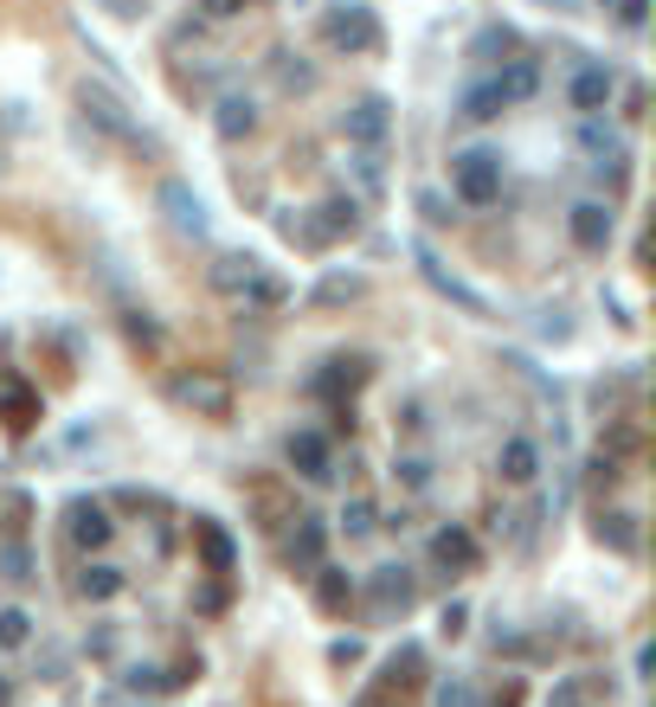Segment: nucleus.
<instances>
[{"label": "nucleus", "mask_w": 656, "mask_h": 707, "mask_svg": "<svg viewBox=\"0 0 656 707\" xmlns=\"http://www.w3.org/2000/svg\"><path fill=\"white\" fill-rule=\"evenodd\" d=\"M207 283H213L225 302H238L245 315H271V309H284V302H290V283L271 277L251 251H219L213 271H207Z\"/></svg>", "instance_id": "f257e3e1"}, {"label": "nucleus", "mask_w": 656, "mask_h": 707, "mask_svg": "<svg viewBox=\"0 0 656 707\" xmlns=\"http://www.w3.org/2000/svg\"><path fill=\"white\" fill-rule=\"evenodd\" d=\"M450 200L470 212L503 200V154L496 148H457L450 154Z\"/></svg>", "instance_id": "f03ea898"}, {"label": "nucleus", "mask_w": 656, "mask_h": 707, "mask_svg": "<svg viewBox=\"0 0 656 707\" xmlns=\"http://www.w3.org/2000/svg\"><path fill=\"white\" fill-rule=\"evenodd\" d=\"M174 406L181 412H194V419H213V424H225L232 412H238V386L219 373V367H187V373H174Z\"/></svg>", "instance_id": "7ed1b4c3"}, {"label": "nucleus", "mask_w": 656, "mask_h": 707, "mask_svg": "<svg viewBox=\"0 0 656 707\" xmlns=\"http://www.w3.org/2000/svg\"><path fill=\"white\" fill-rule=\"evenodd\" d=\"M380 20H373V7L361 0H335L329 13H322V46H335V52H348V59H373L380 52Z\"/></svg>", "instance_id": "20e7f679"}, {"label": "nucleus", "mask_w": 656, "mask_h": 707, "mask_svg": "<svg viewBox=\"0 0 656 707\" xmlns=\"http://www.w3.org/2000/svg\"><path fill=\"white\" fill-rule=\"evenodd\" d=\"M77 103H84V116H90L103 136H116L123 148H143V154H154V136H148L143 123L123 110V97H116V90H103V84H77Z\"/></svg>", "instance_id": "39448f33"}, {"label": "nucleus", "mask_w": 656, "mask_h": 707, "mask_svg": "<svg viewBox=\"0 0 656 707\" xmlns=\"http://www.w3.org/2000/svg\"><path fill=\"white\" fill-rule=\"evenodd\" d=\"M65 541H72L84 560H90V554H110V547H116L110 501H97V495H72V501H65Z\"/></svg>", "instance_id": "423d86ee"}, {"label": "nucleus", "mask_w": 656, "mask_h": 707, "mask_svg": "<svg viewBox=\"0 0 656 707\" xmlns=\"http://www.w3.org/2000/svg\"><path fill=\"white\" fill-rule=\"evenodd\" d=\"M611 97H618V65H605V59H580L573 77H567V110H573V116H605Z\"/></svg>", "instance_id": "0eeeda50"}, {"label": "nucleus", "mask_w": 656, "mask_h": 707, "mask_svg": "<svg viewBox=\"0 0 656 707\" xmlns=\"http://www.w3.org/2000/svg\"><path fill=\"white\" fill-rule=\"evenodd\" d=\"M567 238L580 245L585 258H605L611 238H618V207L611 200H573L567 207Z\"/></svg>", "instance_id": "6e6552de"}, {"label": "nucleus", "mask_w": 656, "mask_h": 707, "mask_svg": "<svg viewBox=\"0 0 656 707\" xmlns=\"http://www.w3.org/2000/svg\"><path fill=\"white\" fill-rule=\"evenodd\" d=\"M284 463H290L302 483H335V450H329V431H315V424L284 431Z\"/></svg>", "instance_id": "1a4fd4ad"}, {"label": "nucleus", "mask_w": 656, "mask_h": 707, "mask_svg": "<svg viewBox=\"0 0 656 707\" xmlns=\"http://www.w3.org/2000/svg\"><path fill=\"white\" fill-rule=\"evenodd\" d=\"M412 605H419V572L412 566H380L367 579V611L373 618H406Z\"/></svg>", "instance_id": "9d476101"}, {"label": "nucleus", "mask_w": 656, "mask_h": 707, "mask_svg": "<svg viewBox=\"0 0 656 707\" xmlns=\"http://www.w3.org/2000/svg\"><path fill=\"white\" fill-rule=\"evenodd\" d=\"M425 560H432V572H444V579H463V572L483 566V541H476L463 521H450V528H437V534H432Z\"/></svg>", "instance_id": "9b49d317"}, {"label": "nucleus", "mask_w": 656, "mask_h": 707, "mask_svg": "<svg viewBox=\"0 0 656 707\" xmlns=\"http://www.w3.org/2000/svg\"><path fill=\"white\" fill-rule=\"evenodd\" d=\"M412 258H419V277L432 283L437 296H450L463 315H490V296H483V289H470V283L457 277V271H444V258H437L432 245H412Z\"/></svg>", "instance_id": "f8f14e48"}, {"label": "nucleus", "mask_w": 656, "mask_h": 707, "mask_svg": "<svg viewBox=\"0 0 656 707\" xmlns=\"http://www.w3.org/2000/svg\"><path fill=\"white\" fill-rule=\"evenodd\" d=\"M534 476H541V444L528 431H509L496 444V483L503 489H534Z\"/></svg>", "instance_id": "ddd939ff"}, {"label": "nucleus", "mask_w": 656, "mask_h": 707, "mask_svg": "<svg viewBox=\"0 0 656 707\" xmlns=\"http://www.w3.org/2000/svg\"><path fill=\"white\" fill-rule=\"evenodd\" d=\"M245 501H251V521H258L264 534H277V528L296 521V495L284 489L277 476H245Z\"/></svg>", "instance_id": "4468645a"}, {"label": "nucleus", "mask_w": 656, "mask_h": 707, "mask_svg": "<svg viewBox=\"0 0 656 707\" xmlns=\"http://www.w3.org/2000/svg\"><path fill=\"white\" fill-rule=\"evenodd\" d=\"M322 560H329V521L322 514H296V534L284 541V566L296 579H309Z\"/></svg>", "instance_id": "2eb2a0df"}, {"label": "nucleus", "mask_w": 656, "mask_h": 707, "mask_svg": "<svg viewBox=\"0 0 656 707\" xmlns=\"http://www.w3.org/2000/svg\"><path fill=\"white\" fill-rule=\"evenodd\" d=\"M72 592L84 598V605H116V598L129 592V572H123V566H110L103 554H90V560L77 566Z\"/></svg>", "instance_id": "dca6fc26"}, {"label": "nucleus", "mask_w": 656, "mask_h": 707, "mask_svg": "<svg viewBox=\"0 0 656 707\" xmlns=\"http://www.w3.org/2000/svg\"><path fill=\"white\" fill-rule=\"evenodd\" d=\"M309 592H315V611H322V618H348V611H355V598H361L355 572H342V566H329V560L309 572Z\"/></svg>", "instance_id": "f3484780"}, {"label": "nucleus", "mask_w": 656, "mask_h": 707, "mask_svg": "<svg viewBox=\"0 0 656 707\" xmlns=\"http://www.w3.org/2000/svg\"><path fill=\"white\" fill-rule=\"evenodd\" d=\"M342 129H348V141H355V148H380V141L393 136V110H386V97H373V90H367V97H355V103H348V116H342Z\"/></svg>", "instance_id": "a211bd4d"}, {"label": "nucleus", "mask_w": 656, "mask_h": 707, "mask_svg": "<svg viewBox=\"0 0 656 707\" xmlns=\"http://www.w3.org/2000/svg\"><path fill=\"white\" fill-rule=\"evenodd\" d=\"M154 200H161V212H168V225H174V232L207 238V207H200V194H194L187 181H161V187H154Z\"/></svg>", "instance_id": "6ab92c4d"}, {"label": "nucleus", "mask_w": 656, "mask_h": 707, "mask_svg": "<svg viewBox=\"0 0 656 707\" xmlns=\"http://www.w3.org/2000/svg\"><path fill=\"white\" fill-rule=\"evenodd\" d=\"M592 534H598V547H611V554H624V560L644 554V534H638V514H631V508H598Z\"/></svg>", "instance_id": "aec40b11"}, {"label": "nucleus", "mask_w": 656, "mask_h": 707, "mask_svg": "<svg viewBox=\"0 0 656 707\" xmlns=\"http://www.w3.org/2000/svg\"><path fill=\"white\" fill-rule=\"evenodd\" d=\"M0 424L7 431H33L39 424V393L20 373H7V367H0Z\"/></svg>", "instance_id": "412c9836"}, {"label": "nucleus", "mask_w": 656, "mask_h": 707, "mask_svg": "<svg viewBox=\"0 0 656 707\" xmlns=\"http://www.w3.org/2000/svg\"><path fill=\"white\" fill-rule=\"evenodd\" d=\"M503 110H509V97H503L496 71H490V77H476V84H463V97H457V116H463V123H496Z\"/></svg>", "instance_id": "4be33fe9"}, {"label": "nucleus", "mask_w": 656, "mask_h": 707, "mask_svg": "<svg viewBox=\"0 0 656 707\" xmlns=\"http://www.w3.org/2000/svg\"><path fill=\"white\" fill-rule=\"evenodd\" d=\"M309 212H315V225H322L329 245H342V238L361 232V200H355V194H329L322 207H309Z\"/></svg>", "instance_id": "5701e85b"}, {"label": "nucleus", "mask_w": 656, "mask_h": 707, "mask_svg": "<svg viewBox=\"0 0 656 707\" xmlns=\"http://www.w3.org/2000/svg\"><path fill=\"white\" fill-rule=\"evenodd\" d=\"M194 541H200V560H207V572H219V579H232V560H238L232 534H225L219 521H207V514H194Z\"/></svg>", "instance_id": "b1692460"}, {"label": "nucleus", "mask_w": 656, "mask_h": 707, "mask_svg": "<svg viewBox=\"0 0 656 707\" xmlns=\"http://www.w3.org/2000/svg\"><path fill=\"white\" fill-rule=\"evenodd\" d=\"M213 129H219V141H251L258 136V103L251 97H219Z\"/></svg>", "instance_id": "393cba45"}, {"label": "nucleus", "mask_w": 656, "mask_h": 707, "mask_svg": "<svg viewBox=\"0 0 656 707\" xmlns=\"http://www.w3.org/2000/svg\"><path fill=\"white\" fill-rule=\"evenodd\" d=\"M367 296V277L355 271H329V277L309 289V309H348V302H361Z\"/></svg>", "instance_id": "a878e982"}, {"label": "nucleus", "mask_w": 656, "mask_h": 707, "mask_svg": "<svg viewBox=\"0 0 656 707\" xmlns=\"http://www.w3.org/2000/svg\"><path fill=\"white\" fill-rule=\"evenodd\" d=\"M598 450L611 457V463H631L638 450H644V431H638V419L624 412V419H605V431H598Z\"/></svg>", "instance_id": "bb28decb"}, {"label": "nucleus", "mask_w": 656, "mask_h": 707, "mask_svg": "<svg viewBox=\"0 0 656 707\" xmlns=\"http://www.w3.org/2000/svg\"><path fill=\"white\" fill-rule=\"evenodd\" d=\"M496 84H503V97L515 103H528V97H541V59H509V65L496 71Z\"/></svg>", "instance_id": "cd10ccee"}, {"label": "nucleus", "mask_w": 656, "mask_h": 707, "mask_svg": "<svg viewBox=\"0 0 656 707\" xmlns=\"http://www.w3.org/2000/svg\"><path fill=\"white\" fill-rule=\"evenodd\" d=\"M373 528H380V508H373V495H348V501H342V534H348V541H367Z\"/></svg>", "instance_id": "c85d7f7f"}, {"label": "nucleus", "mask_w": 656, "mask_h": 707, "mask_svg": "<svg viewBox=\"0 0 656 707\" xmlns=\"http://www.w3.org/2000/svg\"><path fill=\"white\" fill-rule=\"evenodd\" d=\"M393 483L406 495H425L432 489V457H425V450H406V457L393 463Z\"/></svg>", "instance_id": "c756f323"}, {"label": "nucleus", "mask_w": 656, "mask_h": 707, "mask_svg": "<svg viewBox=\"0 0 656 707\" xmlns=\"http://www.w3.org/2000/svg\"><path fill=\"white\" fill-rule=\"evenodd\" d=\"M33 611H20V605H0V649H26L33 643Z\"/></svg>", "instance_id": "7c9ffc66"}, {"label": "nucleus", "mask_w": 656, "mask_h": 707, "mask_svg": "<svg viewBox=\"0 0 656 707\" xmlns=\"http://www.w3.org/2000/svg\"><path fill=\"white\" fill-rule=\"evenodd\" d=\"M432 707H483V695H476L470 675H444V682L432 689Z\"/></svg>", "instance_id": "2f4dec72"}, {"label": "nucleus", "mask_w": 656, "mask_h": 707, "mask_svg": "<svg viewBox=\"0 0 656 707\" xmlns=\"http://www.w3.org/2000/svg\"><path fill=\"white\" fill-rule=\"evenodd\" d=\"M605 7H611L618 33H631V39H644V33H651V0H605Z\"/></svg>", "instance_id": "473e14b6"}, {"label": "nucleus", "mask_w": 656, "mask_h": 707, "mask_svg": "<svg viewBox=\"0 0 656 707\" xmlns=\"http://www.w3.org/2000/svg\"><path fill=\"white\" fill-rule=\"evenodd\" d=\"M123 328H129V342H136V348H148V354H161V342H168V335H161V322H154L148 309H123Z\"/></svg>", "instance_id": "72a5a7b5"}, {"label": "nucleus", "mask_w": 656, "mask_h": 707, "mask_svg": "<svg viewBox=\"0 0 656 707\" xmlns=\"http://www.w3.org/2000/svg\"><path fill=\"white\" fill-rule=\"evenodd\" d=\"M547 707H592V695H585V675H560V682L547 689Z\"/></svg>", "instance_id": "f704fd0d"}, {"label": "nucleus", "mask_w": 656, "mask_h": 707, "mask_svg": "<svg viewBox=\"0 0 656 707\" xmlns=\"http://www.w3.org/2000/svg\"><path fill=\"white\" fill-rule=\"evenodd\" d=\"M277 84L284 90H315V71L296 65V52H277Z\"/></svg>", "instance_id": "c9c22d12"}, {"label": "nucleus", "mask_w": 656, "mask_h": 707, "mask_svg": "<svg viewBox=\"0 0 656 707\" xmlns=\"http://www.w3.org/2000/svg\"><path fill=\"white\" fill-rule=\"evenodd\" d=\"M0 566H7V579H13V585H26V579H39V572H33V554H26L20 541H7V547H0Z\"/></svg>", "instance_id": "e433bc0d"}, {"label": "nucleus", "mask_w": 656, "mask_h": 707, "mask_svg": "<svg viewBox=\"0 0 656 707\" xmlns=\"http://www.w3.org/2000/svg\"><path fill=\"white\" fill-rule=\"evenodd\" d=\"M355 174H361L367 194H380L386 187V168H380V148H355Z\"/></svg>", "instance_id": "4c0bfd02"}, {"label": "nucleus", "mask_w": 656, "mask_h": 707, "mask_svg": "<svg viewBox=\"0 0 656 707\" xmlns=\"http://www.w3.org/2000/svg\"><path fill=\"white\" fill-rule=\"evenodd\" d=\"M225 605H232V592H225V579L213 572V585H200V592H194V611H200V618H219Z\"/></svg>", "instance_id": "58836bf2"}, {"label": "nucleus", "mask_w": 656, "mask_h": 707, "mask_svg": "<svg viewBox=\"0 0 656 707\" xmlns=\"http://www.w3.org/2000/svg\"><path fill=\"white\" fill-rule=\"evenodd\" d=\"M496 52H515V33H509V26H490V33L476 39V59H483V65H496Z\"/></svg>", "instance_id": "ea45409f"}, {"label": "nucleus", "mask_w": 656, "mask_h": 707, "mask_svg": "<svg viewBox=\"0 0 656 707\" xmlns=\"http://www.w3.org/2000/svg\"><path fill=\"white\" fill-rule=\"evenodd\" d=\"M207 20H238V13H251V7H264V0H194Z\"/></svg>", "instance_id": "a19ab883"}, {"label": "nucleus", "mask_w": 656, "mask_h": 707, "mask_svg": "<svg viewBox=\"0 0 656 707\" xmlns=\"http://www.w3.org/2000/svg\"><path fill=\"white\" fill-rule=\"evenodd\" d=\"M463 624H470V605H444L437 631H444V636H463Z\"/></svg>", "instance_id": "79ce46f5"}, {"label": "nucleus", "mask_w": 656, "mask_h": 707, "mask_svg": "<svg viewBox=\"0 0 656 707\" xmlns=\"http://www.w3.org/2000/svg\"><path fill=\"white\" fill-rule=\"evenodd\" d=\"M329 662H335V669H348V662H361V643H355V636H342V643H329Z\"/></svg>", "instance_id": "37998d69"}, {"label": "nucleus", "mask_w": 656, "mask_h": 707, "mask_svg": "<svg viewBox=\"0 0 656 707\" xmlns=\"http://www.w3.org/2000/svg\"><path fill=\"white\" fill-rule=\"evenodd\" d=\"M103 13H116V20H143L148 13V0H97Z\"/></svg>", "instance_id": "c03bdc74"}, {"label": "nucleus", "mask_w": 656, "mask_h": 707, "mask_svg": "<svg viewBox=\"0 0 656 707\" xmlns=\"http://www.w3.org/2000/svg\"><path fill=\"white\" fill-rule=\"evenodd\" d=\"M419 207H425V219H432V225H444V219H450V207H444L437 194H419Z\"/></svg>", "instance_id": "a18cd8bd"}, {"label": "nucleus", "mask_w": 656, "mask_h": 707, "mask_svg": "<svg viewBox=\"0 0 656 707\" xmlns=\"http://www.w3.org/2000/svg\"><path fill=\"white\" fill-rule=\"evenodd\" d=\"M0 707H13V682L7 675H0Z\"/></svg>", "instance_id": "49530a36"}, {"label": "nucleus", "mask_w": 656, "mask_h": 707, "mask_svg": "<svg viewBox=\"0 0 656 707\" xmlns=\"http://www.w3.org/2000/svg\"><path fill=\"white\" fill-rule=\"evenodd\" d=\"M0 168H7V141H0Z\"/></svg>", "instance_id": "de8ad7c7"}]
</instances>
